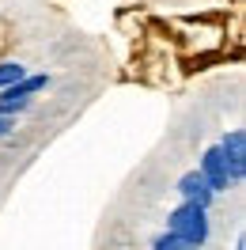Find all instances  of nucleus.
<instances>
[{"mask_svg":"<svg viewBox=\"0 0 246 250\" xmlns=\"http://www.w3.org/2000/svg\"><path fill=\"white\" fill-rule=\"evenodd\" d=\"M167 231H174L185 247H201L208 239V208L193 201H182L174 212L167 216Z\"/></svg>","mask_w":246,"mask_h":250,"instance_id":"obj_1","label":"nucleus"},{"mask_svg":"<svg viewBox=\"0 0 246 250\" xmlns=\"http://www.w3.org/2000/svg\"><path fill=\"white\" fill-rule=\"evenodd\" d=\"M197 171L205 174V182L212 186V193H224V189L231 186V171H227V159H224V152H220V144L205 148V156H201Z\"/></svg>","mask_w":246,"mask_h":250,"instance_id":"obj_2","label":"nucleus"},{"mask_svg":"<svg viewBox=\"0 0 246 250\" xmlns=\"http://www.w3.org/2000/svg\"><path fill=\"white\" fill-rule=\"evenodd\" d=\"M220 152H224V159H227L231 182H243L246 178V133L243 129H231L227 137L220 141Z\"/></svg>","mask_w":246,"mask_h":250,"instance_id":"obj_3","label":"nucleus"},{"mask_svg":"<svg viewBox=\"0 0 246 250\" xmlns=\"http://www.w3.org/2000/svg\"><path fill=\"white\" fill-rule=\"evenodd\" d=\"M178 197H182V201H193V205H205V208H208L216 193H212V186L205 182V174H201V171H185L182 178H178Z\"/></svg>","mask_w":246,"mask_h":250,"instance_id":"obj_4","label":"nucleus"},{"mask_svg":"<svg viewBox=\"0 0 246 250\" xmlns=\"http://www.w3.org/2000/svg\"><path fill=\"white\" fill-rule=\"evenodd\" d=\"M19 76H27V68L19 61H4L0 64V87H8V83H16Z\"/></svg>","mask_w":246,"mask_h":250,"instance_id":"obj_5","label":"nucleus"},{"mask_svg":"<svg viewBox=\"0 0 246 250\" xmlns=\"http://www.w3.org/2000/svg\"><path fill=\"white\" fill-rule=\"evenodd\" d=\"M178 247H185V243L174 231H167V235H159V239H155V250H178Z\"/></svg>","mask_w":246,"mask_h":250,"instance_id":"obj_6","label":"nucleus"},{"mask_svg":"<svg viewBox=\"0 0 246 250\" xmlns=\"http://www.w3.org/2000/svg\"><path fill=\"white\" fill-rule=\"evenodd\" d=\"M16 129V122H12V114H0V137H8Z\"/></svg>","mask_w":246,"mask_h":250,"instance_id":"obj_7","label":"nucleus"}]
</instances>
